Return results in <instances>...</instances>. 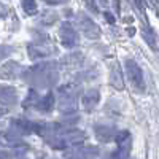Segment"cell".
<instances>
[{
  "label": "cell",
  "instance_id": "obj_1",
  "mask_svg": "<svg viewBox=\"0 0 159 159\" xmlns=\"http://www.w3.org/2000/svg\"><path fill=\"white\" fill-rule=\"evenodd\" d=\"M25 83L35 89H46L56 86L59 81V64L56 61L38 62L22 73Z\"/></svg>",
  "mask_w": 159,
  "mask_h": 159
},
{
  "label": "cell",
  "instance_id": "obj_2",
  "mask_svg": "<svg viewBox=\"0 0 159 159\" xmlns=\"http://www.w3.org/2000/svg\"><path fill=\"white\" fill-rule=\"evenodd\" d=\"M88 139L84 130L80 129H72V127H64L61 132H57L56 135H52L49 139H45V142L54 150H64V148H72L76 145L83 143Z\"/></svg>",
  "mask_w": 159,
  "mask_h": 159
},
{
  "label": "cell",
  "instance_id": "obj_3",
  "mask_svg": "<svg viewBox=\"0 0 159 159\" xmlns=\"http://www.w3.org/2000/svg\"><path fill=\"white\" fill-rule=\"evenodd\" d=\"M54 96H52V92H46V96H42L40 97L37 94V91L30 89L29 96L25 97L24 100V108H32V110H37L40 113H49L52 111L54 108Z\"/></svg>",
  "mask_w": 159,
  "mask_h": 159
},
{
  "label": "cell",
  "instance_id": "obj_4",
  "mask_svg": "<svg viewBox=\"0 0 159 159\" xmlns=\"http://www.w3.org/2000/svg\"><path fill=\"white\" fill-rule=\"evenodd\" d=\"M57 107L62 113L65 115H73L76 113V99H78V92L75 86L70 84H65L61 86L57 89Z\"/></svg>",
  "mask_w": 159,
  "mask_h": 159
},
{
  "label": "cell",
  "instance_id": "obj_5",
  "mask_svg": "<svg viewBox=\"0 0 159 159\" xmlns=\"http://www.w3.org/2000/svg\"><path fill=\"white\" fill-rule=\"evenodd\" d=\"M124 72L127 75V80H129L130 86L134 88V91L145 92V89H147V84H145V76H143V72L140 69V65L134 59H126L124 61Z\"/></svg>",
  "mask_w": 159,
  "mask_h": 159
},
{
  "label": "cell",
  "instance_id": "obj_6",
  "mask_svg": "<svg viewBox=\"0 0 159 159\" xmlns=\"http://www.w3.org/2000/svg\"><path fill=\"white\" fill-rule=\"evenodd\" d=\"M116 150L108 156V159H127L130 154V148H132V135L129 130H121L118 132L116 137Z\"/></svg>",
  "mask_w": 159,
  "mask_h": 159
},
{
  "label": "cell",
  "instance_id": "obj_7",
  "mask_svg": "<svg viewBox=\"0 0 159 159\" xmlns=\"http://www.w3.org/2000/svg\"><path fill=\"white\" fill-rule=\"evenodd\" d=\"M75 24L78 25V29L81 30V34L89 38V40H96L100 37V29H99V25L92 21L84 11H80L78 15L75 16Z\"/></svg>",
  "mask_w": 159,
  "mask_h": 159
},
{
  "label": "cell",
  "instance_id": "obj_8",
  "mask_svg": "<svg viewBox=\"0 0 159 159\" xmlns=\"http://www.w3.org/2000/svg\"><path fill=\"white\" fill-rule=\"evenodd\" d=\"M134 7L139 8V16H140V24H142V35L145 38V42H147L150 45V48L153 51L157 49V38H156V32L151 29V25L147 19V16H145V8H143V3L142 2H135L132 3Z\"/></svg>",
  "mask_w": 159,
  "mask_h": 159
},
{
  "label": "cell",
  "instance_id": "obj_9",
  "mask_svg": "<svg viewBox=\"0 0 159 159\" xmlns=\"http://www.w3.org/2000/svg\"><path fill=\"white\" fill-rule=\"evenodd\" d=\"M27 52H29V57L32 61H40V59H46L48 56L54 54L56 49H54V46L48 42V40H40V42L29 43Z\"/></svg>",
  "mask_w": 159,
  "mask_h": 159
},
{
  "label": "cell",
  "instance_id": "obj_10",
  "mask_svg": "<svg viewBox=\"0 0 159 159\" xmlns=\"http://www.w3.org/2000/svg\"><path fill=\"white\" fill-rule=\"evenodd\" d=\"M59 40H61L62 46L67 48V49H73L80 43V37H78L76 29L67 21L62 22L61 27H59Z\"/></svg>",
  "mask_w": 159,
  "mask_h": 159
},
{
  "label": "cell",
  "instance_id": "obj_11",
  "mask_svg": "<svg viewBox=\"0 0 159 159\" xmlns=\"http://www.w3.org/2000/svg\"><path fill=\"white\" fill-rule=\"evenodd\" d=\"M100 150L97 147H75L72 148L69 153H65V157L67 159H96L99 157Z\"/></svg>",
  "mask_w": 159,
  "mask_h": 159
},
{
  "label": "cell",
  "instance_id": "obj_12",
  "mask_svg": "<svg viewBox=\"0 0 159 159\" xmlns=\"http://www.w3.org/2000/svg\"><path fill=\"white\" fill-rule=\"evenodd\" d=\"M0 145L5 147V148H10V150H16V148L25 147V143L22 142L21 135H18L16 132H13L11 129L0 132Z\"/></svg>",
  "mask_w": 159,
  "mask_h": 159
},
{
  "label": "cell",
  "instance_id": "obj_13",
  "mask_svg": "<svg viewBox=\"0 0 159 159\" xmlns=\"http://www.w3.org/2000/svg\"><path fill=\"white\" fill-rule=\"evenodd\" d=\"M100 102V92L97 89H88L84 94L81 96V105H83V110L91 113L94 111V108L99 105Z\"/></svg>",
  "mask_w": 159,
  "mask_h": 159
},
{
  "label": "cell",
  "instance_id": "obj_14",
  "mask_svg": "<svg viewBox=\"0 0 159 159\" xmlns=\"http://www.w3.org/2000/svg\"><path fill=\"white\" fill-rule=\"evenodd\" d=\"M25 69H22L21 65L15 61H8L5 62L2 67H0V78L3 80H13V78H18L19 75L24 73Z\"/></svg>",
  "mask_w": 159,
  "mask_h": 159
},
{
  "label": "cell",
  "instance_id": "obj_15",
  "mask_svg": "<svg viewBox=\"0 0 159 159\" xmlns=\"http://www.w3.org/2000/svg\"><path fill=\"white\" fill-rule=\"evenodd\" d=\"M34 129H35V121H29V119H11V130L16 132L18 135L34 134Z\"/></svg>",
  "mask_w": 159,
  "mask_h": 159
},
{
  "label": "cell",
  "instance_id": "obj_16",
  "mask_svg": "<svg viewBox=\"0 0 159 159\" xmlns=\"http://www.w3.org/2000/svg\"><path fill=\"white\" fill-rule=\"evenodd\" d=\"M18 102V92L13 86H0V105L13 107Z\"/></svg>",
  "mask_w": 159,
  "mask_h": 159
},
{
  "label": "cell",
  "instance_id": "obj_17",
  "mask_svg": "<svg viewBox=\"0 0 159 159\" xmlns=\"http://www.w3.org/2000/svg\"><path fill=\"white\" fill-rule=\"evenodd\" d=\"M94 132H96V137L100 140V142H110V140H115L116 137V129L111 127V126H102V124H96L94 127Z\"/></svg>",
  "mask_w": 159,
  "mask_h": 159
},
{
  "label": "cell",
  "instance_id": "obj_18",
  "mask_svg": "<svg viewBox=\"0 0 159 159\" xmlns=\"http://www.w3.org/2000/svg\"><path fill=\"white\" fill-rule=\"evenodd\" d=\"M110 84L118 89V91H123L124 89V81H123V73H121V69H119V65L115 62L110 69V78H108Z\"/></svg>",
  "mask_w": 159,
  "mask_h": 159
},
{
  "label": "cell",
  "instance_id": "obj_19",
  "mask_svg": "<svg viewBox=\"0 0 159 159\" xmlns=\"http://www.w3.org/2000/svg\"><path fill=\"white\" fill-rule=\"evenodd\" d=\"M21 5H22V10L25 11V15H29V16L37 15V11H38V5H37V2H32V0H24Z\"/></svg>",
  "mask_w": 159,
  "mask_h": 159
},
{
  "label": "cell",
  "instance_id": "obj_20",
  "mask_svg": "<svg viewBox=\"0 0 159 159\" xmlns=\"http://www.w3.org/2000/svg\"><path fill=\"white\" fill-rule=\"evenodd\" d=\"M8 15V8L3 5V3H0V19H2V18H5Z\"/></svg>",
  "mask_w": 159,
  "mask_h": 159
},
{
  "label": "cell",
  "instance_id": "obj_21",
  "mask_svg": "<svg viewBox=\"0 0 159 159\" xmlns=\"http://www.w3.org/2000/svg\"><path fill=\"white\" fill-rule=\"evenodd\" d=\"M105 19H107L110 24H115V18H113V15H111L110 11H107V13H105Z\"/></svg>",
  "mask_w": 159,
  "mask_h": 159
},
{
  "label": "cell",
  "instance_id": "obj_22",
  "mask_svg": "<svg viewBox=\"0 0 159 159\" xmlns=\"http://www.w3.org/2000/svg\"><path fill=\"white\" fill-rule=\"evenodd\" d=\"M86 7H88V8H92V10H94V11H92V13H99L97 3H92V2H88V3H86Z\"/></svg>",
  "mask_w": 159,
  "mask_h": 159
},
{
  "label": "cell",
  "instance_id": "obj_23",
  "mask_svg": "<svg viewBox=\"0 0 159 159\" xmlns=\"http://www.w3.org/2000/svg\"><path fill=\"white\" fill-rule=\"evenodd\" d=\"M0 159H8V154H7V151H2V150H0Z\"/></svg>",
  "mask_w": 159,
  "mask_h": 159
},
{
  "label": "cell",
  "instance_id": "obj_24",
  "mask_svg": "<svg viewBox=\"0 0 159 159\" xmlns=\"http://www.w3.org/2000/svg\"><path fill=\"white\" fill-rule=\"evenodd\" d=\"M0 116H2V111H0Z\"/></svg>",
  "mask_w": 159,
  "mask_h": 159
}]
</instances>
